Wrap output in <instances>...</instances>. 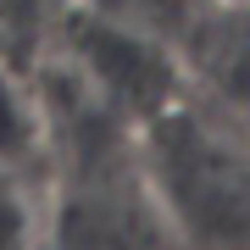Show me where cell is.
I'll return each mask as SVG.
<instances>
[{
	"mask_svg": "<svg viewBox=\"0 0 250 250\" xmlns=\"http://www.w3.org/2000/svg\"><path fill=\"white\" fill-rule=\"evenodd\" d=\"M45 145V106L11 72H0V167H22Z\"/></svg>",
	"mask_w": 250,
	"mask_h": 250,
	"instance_id": "277c9868",
	"label": "cell"
},
{
	"mask_svg": "<svg viewBox=\"0 0 250 250\" xmlns=\"http://www.w3.org/2000/svg\"><path fill=\"white\" fill-rule=\"evenodd\" d=\"M217 11H250V0H211Z\"/></svg>",
	"mask_w": 250,
	"mask_h": 250,
	"instance_id": "8992f818",
	"label": "cell"
},
{
	"mask_svg": "<svg viewBox=\"0 0 250 250\" xmlns=\"http://www.w3.org/2000/svg\"><path fill=\"white\" fill-rule=\"evenodd\" d=\"M17 172L22 167H0V250H39L45 206L28 195V184Z\"/></svg>",
	"mask_w": 250,
	"mask_h": 250,
	"instance_id": "5b68a950",
	"label": "cell"
},
{
	"mask_svg": "<svg viewBox=\"0 0 250 250\" xmlns=\"http://www.w3.org/2000/svg\"><path fill=\"white\" fill-rule=\"evenodd\" d=\"M134 145L172 245L250 250V134L217 100L184 83L134 128Z\"/></svg>",
	"mask_w": 250,
	"mask_h": 250,
	"instance_id": "6da1fadb",
	"label": "cell"
},
{
	"mask_svg": "<svg viewBox=\"0 0 250 250\" xmlns=\"http://www.w3.org/2000/svg\"><path fill=\"white\" fill-rule=\"evenodd\" d=\"M72 67L106 106L123 117L128 128H139L156 106H167L184 89V67L150 28L117 22V17H83L72 34Z\"/></svg>",
	"mask_w": 250,
	"mask_h": 250,
	"instance_id": "7a4b0ae2",
	"label": "cell"
},
{
	"mask_svg": "<svg viewBox=\"0 0 250 250\" xmlns=\"http://www.w3.org/2000/svg\"><path fill=\"white\" fill-rule=\"evenodd\" d=\"M200 95L250 134V11H223V22L200 39Z\"/></svg>",
	"mask_w": 250,
	"mask_h": 250,
	"instance_id": "3957f363",
	"label": "cell"
}]
</instances>
